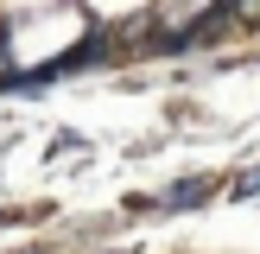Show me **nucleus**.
Listing matches in <instances>:
<instances>
[{
	"label": "nucleus",
	"mask_w": 260,
	"mask_h": 254,
	"mask_svg": "<svg viewBox=\"0 0 260 254\" xmlns=\"http://www.w3.org/2000/svg\"><path fill=\"white\" fill-rule=\"evenodd\" d=\"M210 197V178H190V184H172L165 190V203H203Z\"/></svg>",
	"instance_id": "f257e3e1"
},
{
	"label": "nucleus",
	"mask_w": 260,
	"mask_h": 254,
	"mask_svg": "<svg viewBox=\"0 0 260 254\" xmlns=\"http://www.w3.org/2000/svg\"><path fill=\"white\" fill-rule=\"evenodd\" d=\"M235 190H241V197H254V190H260V165H254V172H248V178H241V184H235Z\"/></svg>",
	"instance_id": "f03ea898"
}]
</instances>
